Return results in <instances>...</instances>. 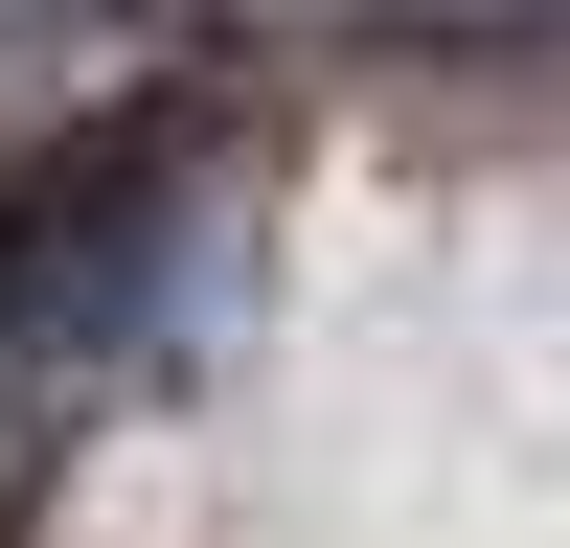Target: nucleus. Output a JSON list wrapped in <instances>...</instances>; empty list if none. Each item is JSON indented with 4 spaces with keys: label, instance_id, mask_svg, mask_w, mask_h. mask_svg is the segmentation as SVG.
<instances>
[{
    "label": "nucleus",
    "instance_id": "f257e3e1",
    "mask_svg": "<svg viewBox=\"0 0 570 548\" xmlns=\"http://www.w3.org/2000/svg\"><path fill=\"white\" fill-rule=\"evenodd\" d=\"M206 297H228V183H206V137L69 160L23 228H0V480H46L137 365H183Z\"/></svg>",
    "mask_w": 570,
    "mask_h": 548
},
{
    "label": "nucleus",
    "instance_id": "f03ea898",
    "mask_svg": "<svg viewBox=\"0 0 570 548\" xmlns=\"http://www.w3.org/2000/svg\"><path fill=\"white\" fill-rule=\"evenodd\" d=\"M69 23H91V0H0V46H69Z\"/></svg>",
    "mask_w": 570,
    "mask_h": 548
}]
</instances>
